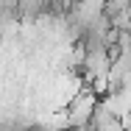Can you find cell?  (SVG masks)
<instances>
[{
	"label": "cell",
	"mask_w": 131,
	"mask_h": 131,
	"mask_svg": "<svg viewBox=\"0 0 131 131\" xmlns=\"http://www.w3.org/2000/svg\"><path fill=\"white\" fill-rule=\"evenodd\" d=\"M95 106H98V95H95L92 89L75 92L73 101L67 103V114H64V120H67L73 128H81V131H84L89 123H92V112H95Z\"/></svg>",
	"instance_id": "6da1fadb"
}]
</instances>
